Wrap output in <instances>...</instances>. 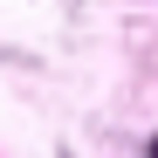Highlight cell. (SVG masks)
I'll list each match as a JSON object with an SVG mask.
<instances>
[{
  "mask_svg": "<svg viewBox=\"0 0 158 158\" xmlns=\"http://www.w3.org/2000/svg\"><path fill=\"white\" fill-rule=\"evenodd\" d=\"M151 158H158V144H151Z\"/></svg>",
  "mask_w": 158,
  "mask_h": 158,
  "instance_id": "6da1fadb",
  "label": "cell"
}]
</instances>
